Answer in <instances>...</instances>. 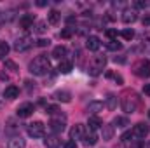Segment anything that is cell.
<instances>
[{
  "label": "cell",
  "mask_w": 150,
  "mask_h": 148,
  "mask_svg": "<svg viewBox=\"0 0 150 148\" xmlns=\"http://www.w3.org/2000/svg\"><path fill=\"white\" fill-rule=\"evenodd\" d=\"M30 73L32 75H37V77H42V75L49 73V70H51V63H49V59L45 58V56H37L32 63H30Z\"/></svg>",
  "instance_id": "obj_1"
},
{
  "label": "cell",
  "mask_w": 150,
  "mask_h": 148,
  "mask_svg": "<svg viewBox=\"0 0 150 148\" xmlns=\"http://www.w3.org/2000/svg\"><path fill=\"white\" fill-rule=\"evenodd\" d=\"M120 106H122V110L126 111V113L136 111V108H138V98H136V94H134V92H126V94L122 96Z\"/></svg>",
  "instance_id": "obj_2"
},
{
  "label": "cell",
  "mask_w": 150,
  "mask_h": 148,
  "mask_svg": "<svg viewBox=\"0 0 150 148\" xmlns=\"http://www.w3.org/2000/svg\"><path fill=\"white\" fill-rule=\"evenodd\" d=\"M133 73L140 78H149L150 77V61L149 59H142L133 66Z\"/></svg>",
  "instance_id": "obj_3"
},
{
  "label": "cell",
  "mask_w": 150,
  "mask_h": 148,
  "mask_svg": "<svg viewBox=\"0 0 150 148\" xmlns=\"http://www.w3.org/2000/svg\"><path fill=\"white\" fill-rule=\"evenodd\" d=\"M26 132H28V136H32V138H42V136L45 134V125H44L42 122H32V124H28Z\"/></svg>",
  "instance_id": "obj_4"
},
{
  "label": "cell",
  "mask_w": 150,
  "mask_h": 148,
  "mask_svg": "<svg viewBox=\"0 0 150 148\" xmlns=\"http://www.w3.org/2000/svg\"><path fill=\"white\" fill-rule=\"evenodd\" d=\"M32 45H33V38L28 37V35H23V37H19L14 42V49L18 52H25V51L32 49Z\"/></svg>",
  "instance_id": "obj_5"
},
{
  "label": "cell",
  "mask_w": 150,
  "mask_h": 148,
  "mask_svg": "<svg viewBox=\"0 0 150 148\" xmlns=\"http://www.w3.org/2000/svg\"><path fill=\"white\" fill-rule=\"evenodd\" d=\"M149 132H150V127L147 125V124H136V125L133 127V131H131L133 140H136V141H142Z\"/></svg>",
  "instance_id": "obj_6"
},
{
  "label": "cell",
  "mask_w": 150,
  "mask_h": 148,
  "mask_svg": "<svg viewBox=\"0 0 150 148\" xmlns=\"http://www.w3.org/2000/svg\"><path fill=\"white\" fill-rule=\"evenodd\" d=\"M105 65H107V58L105 56H96L94 58V61H93V66L89 68V73L91 75H100L101 73V70L105 68Z\"/></svg>",
  "instance_id": "obj_7"
},
{
  "label": "cell",
  "mask_w": 150,
  "mask_h": 148,
  "mask_svg": "<svg viewBox=\"0 0 150 148\" xmlns=\"http://www.w3.org/2000/svg\"><path fill=\"white\" fill-rule=\"evenodd\" d=\"M49 129L52 132H63L65 131V115H59V117H54L51 122H49Z\"/></svg>",
  "instance_id": "obj_8"
},
{
  "label": "cell",
  "mask_w": 150,
  "mask_h": 148,
  "mask_svg": "<svg viewBox=\"0 0 150 148\" xmlns=\"http://www.w3.org/2000/svg\"><path fill=\"white\" fill-rule=\"evenodd\" d=\"M84 134H86V129H84L82 124H75L74 127L70 129V140H72V141H75V140H82Z\"/></svg>",
  "instance_id": "obj_9"
},
{
  "label": "cell",
  "mask_w": 150,
  "mask_h": 148,
  "mask_svg": "<svg viewBox=\"0 0 150 148\" xmlns=\"http://www.w3.org/2000/svg\"><path fill=\"white\" fill-rule=\"evenodd\" d=\"M33 105L32 103H23L19 108H18V117L19 118H26V117H30L32 113H33Z\"/></svg>",
  "instance_id": "obj_10"
},
{
  "label": "cell",
  "mask_w": 150,
  "mask_h": 148,
  "mask_svg": "<svg viewBox=\"0 0 150 148\" xmlns=\"http://www.w3.org/2000/svg\"><path fill=\"white\" fill-rule=\"evenodd\" d=\"M138 19V12L134 11V9H126L124 12H122V21L126 23V25H131V23H134Z\"/></svg>",
  "instance_id": "obj_11"
},
{
  "label": "cell",
  "mask_w": 150,
  "mask_h": 148,
  "mask_svg": "<svg viewBox=\"0 0 150 148\" xmlns=\"http://www.w3.org/2000/svg\"><path fill=\"white\" fill-rule=\"evenodd\" d=\"M101 125H103V122H101V118L98 117V115H91L89 117V120H87V127H89V131H98V129H101Z\"/></svg>",
  "instance_id": "obj_12"
},
{
  "label": "cell",
  "mask_w": 150,
  "mask_h": 148,
  "mask_svg": "<svg viewBox=\"0 0 150 148\" xmlns=\"http://www.w3.org/2000/svg\"><path fill=\"white\" fill-rule=\"evenodd\" d=\"M113 132H115V125H110V124H103L101 125V136L105 141H110L113 138Z\"/></svg>",
  "instance_id": "obj_13"
},
{
  "label": "cell",
  "mask_w": 150,
  "mask_h": 148,
  "mask_svg": "<svg viewBox=\"0 0 150 148\" xmlns=\"http://www.w3.org/2000/svg\"><path fill=\"white\" fill-rule=\"evenodd\" d=\"M33 14H25V16H21L19 18V26L23 28V30H28V28H32L33 26Z\"/></svg>",
  "instance_id": "obj_14"
},
{
  "label": "cell",
  "mask_w": 150,
  "mask_h": 148,
  "mask_svg": "<svg viewBox=\"0 0 150 148\" xmlns=\"http://www.w3.org/2000/svg\"><path fill=\"white\" fill-rule=\"evenodd\" d=\"M82 143H84L86 147H94V145L98 143V136H96V132H94V131H89L87 134H84Z\"/></svg>",
  "instance_id": "obj_15"
},
{
  "label": "cell",
  "mask_w": 150,
  "mask_h": 148,
  "mask_svg": "<svg viewBox=\"0 0 150 148\" xmlns=\"http://www.w3.org/2000/svg\"><path fill=\"white\" fill-rule=\"evenodd\" d=\"M100 45H101V42H100V38L96 37V35H89L87 40H86V47H87L89 51H98Z\"/></svg>",
  "instance_id": "obj_16"
},
{
  "label": "cell",
  "mask_w": 150,
  "mask_h": 148,
  "mask_svg": "<svg viewBox=\"0 0 150 148\" xmlns=\"http://www.w3.org/2000/svg\"><path fill=\"white\" fill-rule=\"evenodd\" d=\"M52 98H54L56 101H61V103H70L72 94H70L68 91H56V92L52 94Z\"/></svg>",
  "instance_id": "obj_17"
},
{
  "label": "cell",
  "mask_w": 150,
  "mask_h": 148,
  "mask_svg": "<svg viewBox=\"0 0 150 148\" xmlns=\"http://www.w3.org/2000/svg\"><path fill=\"white\" fill-rule=\"evenodd\" d=\"M103 101H98V99H94V101H91L89 105H87V111L89 113H93V115H96V113H100V111H103Z\"/></svg>",
  "instance_id": "obj_18"
},
{
  "label": "cell",
  "mask_w": 150,
  "mask_h": 148,
  "mask_svg": "<svg viewBox=\"0 0 150 148\" xmlns=\"http://www.w3.org/2000/svg\"><path fill=\"white\" fill-rule=\"evenodd\" d=\"M67 47L65 45H56L54 49H52V58H56V59H59V61H63L65 59V56H67Z\"/></svg>",
  "instance_id": "obj_19"
},
{
  "label": "cell",
  "mask_w": 150,
  "mask_h": 148,
  "mask_svg": "<svg viewBox=\"0 0 150 148\" xmlns=\"http://www.w3.org/2000/svg\"><path fill=\"white\" fill-rule=\"evenodd\" d=\"M19 96V89L16 87V85H9V87H5V91H4V98H7V99H16Z\"/></svg>",
  "instance_id": "obj_20"
},
{
  "label": "cell",
  "mask_w": 150,
  "mask_h": 148,
  "mask_svg": "<svg viewBox=\"0 0 150 148\" xmlns=\"http://www.w3.org/2000/svg\"><path fill=\"white\" fill-rule=\"evenodd\" d=\"M44 143H45V147L47 148H59L61 140H59L58 136H47V138L44 140Z\"/></svg>",
  "instance_id": "obj_21"
},
{
  "label": "cell",
  "mask_w": 150,
  "mask_h": 148,
  "mask_svg": "<svg viewBox=\"0 0 150 148\" xmlns=\"http://www.w3.org/2000/svg\"><path fill=\"white\" fill-rule=\"evenodd\" d=\"M72 68H74L72 61L63 59V61L59 63V66H58V72H59V73H70V72H72Z\"/></svg>",
  "instance_id": "obj_22"
},
{
  "label": "cell",
  "mask_w": 150,
  "mask_h": 148,
  "mask_svg": "<svg viewBox=\"0 0 150 148\" xmlns=\"http://www.w3.org/2000/svg\"><path fill=\"white\" fill-rule=\"evenodd\" d=\"M45 113L54 118V117H59V115H61V108L56 106V105H47V106H45Z\"/></svg>",
  "instance_id": "obj_23"
},
{
  "label": "cell",
  "mask_w": 150,
  "mask_h": 148,
  "mask_svg": "<svg viewBox=\"0 0 150 148\" xmlns=\"http://www.w3.org/2000/svg\"><path fill=\"white\" fill-rule=\"evenodd\" d=\"M59 19H61V14H59L58 11H51V12L47 14V21H49L51 25H58Z\"/></svg>",
  "instance_id": "obj_24"
},
{
  "label": "cell",
  "mask_w": 150,
  "mask_h": 148,
  "mask_svg": "<svg viewBox=\"0 0 150 148\" xmlns=\"http://www.w3.org/2000/svg\"><path fill=\"white\" fill-rule=\"evenodd\" d=\"M25 147H26V143H25L23 138H12L9 141V148H25Z\"/></svg>",
  "instance_id": "obj_25"
},
{
  "label": "cell",
  "mask_w": 150,
  "mask_h": 148,
  "mask_svg": "<svg viewBox=\"0 0 150 148\" xmlns=\"http://www.w3.org/2000/svg\"><path fill=\"white\" fill-rule=\"evenodd\" d=\"M105 106H107L108 110H115V108H117V98H115L113 94H108V96H107Z\"/></svg>",
  "instance_id": "obj_26"
},
{
  "label": "cell",
  "mask_w": 150,
  "mask_h": 148,
  "mask_svg": "<svg viewBox=\"0 0 150 148\" xmlns=\"http://www.w3.org/2000/svg\"><path fill=\"white\" fill-rule=\"evenodd\" d=\"M113 124H115L117 127H127V125H129V120H127V117H115Z\"/></svg>",
  "instance_id": "obj_27"
},
{
  "label": "cell",
  "mask_w": 150,
  "mask_h": 148,
  "mask_svg": "<svg viewBox=\"0 0 150 148\" xmlns=\"http://www.w3.org/2000/svg\"><path fill=\"white\" fill-rule=\"evenodd\" d=\"M107 49L108 51H120L122 49V44L117 42V40H110V42H107Z\"/></svg>",
  "instance_id": "obj_28"
},
{
  "label": "cell",
  "mask_w": 150,
  "mask_h": 148,
  "mask_svg": "<svg viewBox=\"0 0 150 148\" xmlns=\"http://www.w3.org/2000/svg\"><path fill=\"white\" fill-rule=\"evenodd\" d=\"M7 54H9V44L4 42V40H0V59H4Z\"/></svg>",
  "instance_id": "obj_29"
},
{
  "label": "cell",
  "mask_w": 150,
  "mask_h": 148,
  "mask_svg": "<svg viewBox=\"0 0 150 148\" xmlns=\"http://www.w3.org/2000/svg\"><path fill=\"white\" fill-rule=\"evenodd\" d=\"M4 66H5V68H7L9 72H12V73H16V72H18V65H16L14 61H11V59H5Z\"/></svg>",
  "instance_id": "obj_30"
},
{
  "label": "cell",
  "mask_w": 150,
  "mask_h": 148,
  "mask_svg": "<svg viewBox=\"0 0 150 148\" xmlns=\"http://www.w3.org/2000/svg\"><path fill=\"white\" fill-rule=\"evenodd\" d=\"M35 32L40 33V35L45 33V32H47V23H45V21H38L37 25H35Z\"/></svg>",
  "instance_id": "obj_31"
},
{
  "label": "cell",
  "mask_w": 150,
  "mask_h": 148,
  "mask_svg": "<svg viewBox=\"0 0 150 148\" xmlns=\"http://www.w3.org/2000/svg\"><path fill=\"white\" fill-rule=\"evenodd\" d=\"M107 77H108V78H113V80H115V82H117L119 85H122V84H124V78H122V77H120L119 73H112V72H107Z\"/></svg>",
  "instance_id": "obj_32"
},
{
  "label": "cell",
  "mask_w": 150,
  "mask_h": 148,
  "mask_svg": "<svg viewBox=\"0 0 150 148\" xmlns=\"http://www.w3.org/2000/svg\"><path fill=\"white\" fill-rule=\"evenodd\" d=\"M120 35H122L124 40H133V38H134V32L127 28V30H122V32H120Z\"/></svg>",
  "instance_id": "obj_33"
},
{
  "label": "cell",
  "mask_w": 150,
  "mask_h": 148,
  "mask_svg": "<svg viewBox=\"0 0 150 148\" xmlns=\"http://www.w3.org/2000/svg\"><path fill=\"white\" fill-rule=\"evenodd\" d=\"M72 35H74V30H72V28H65V30H61V33H59L61 38H72Z\"/></svg>",
  "instance_id": "obj_34"
},
{
  "label": "cell",
  "mask_w": 150,
  "mask_h": 148,
  "mask_svg": "<svg viewBox=\"0 0 150 148\" xmlns=\"http://www.w3.org/2000/svg\"><path fill=\"white\" fill-rule=\"evenodd\" d=\"M140 40H142V44H150V32H143L140 35Z\"/></svg>",
  "instance_id": "obj_35"
},
{
  "label": "cell",
  "mask_w": 150,
  "mask_h": 148,
  "mask_svg": "<svg viewBox=\"0 0 150 148\" xmlns=\"http://www.w3.org/2000/svg\"><path fill=\"white\" fill-rule=\"evenodd\" d=\"M49 44H51V40H49V38H40V40H37L38 47H47Z\"/></svg>",
  "instance_id": "obj_36"
},
{
  "label": "cell",
  "mask_w": 150,
  "mask_h": 148,
  "mask_svg": "<svg viewBox=\"0 0 150 148\" xmlns=\"http://www.w3.org/2000/svg\"><path fill=\"white\" fill-rule=\"evenodd\" d=\"M134 7H136V9H145V7H147V2H143V0H136V2H134Z\"/></svg>",
  "instance_id": "obj_37"
},
{
  "label": "cell",
  "mask_w": 150,
  "mask_h": 148,
  "mask_svg": "<svg viewBox=\"0 0 150 148\" xmlns=\"http://www.w3.org/2000/svg\"><path fill=\"white\" fill-rule=\"evenodd\" d=\"M117 35H119V33H117V30H107V37H110L112 40H115Z\"/></svg>",
  "instance_id": "obj_38"
},
{
  "label": "cell",
  "mask_w": 150,
  "mask_h": 148,
  "mask_svg": "<svg viewBox=\"0 0 150 148\" xmlns=\"http://www.w3.org/2000/svg\"><path fill=\"white\" fill-rule=\"evenodd\" d=\"M65 148H77V143L70 140V141H67V143H65Z\"/></svg>",
  "instance_id": "obj_39"
},
{
  "label": "cell",
  "mask_w": 150,
  "mask_h": 148,
  "mask_svg": "<svg viewBox=\"0 0 150 148\" xmlns=\"http://www.w3.org/2000/svg\"><path fill=\"white\" fill-rule=\"evenodd\" d=\"M142 23H143V26H150V16H145Z\"/></svg>",
  "instance_id": "obj_40"
},
{
  "label": "cell",
  "mask_w": 150,
  "mask_h": 148,
  "mask_svg": "<svg viewBox=\"0 0 150 148\" xmlns=\"http://www.w3.org/2000/svg\"><path fill=\"white\" fill-rule=\"evenodd\" d=\"M143 92H145L147 96H150V84H145V87H143Z\"/></svg>",
  "instance_id": "obj_41"
},
{
  "label": "cell",
  "mask_w": 150,
  "mask_h": 148,
  "mask_svg": "<svg viewBox=\"0 0 150 148\" xmlns=\"http://www.w3.org/2000/svg\"><path fill=\"white\" fill-rule=\"evenodd\" d=\"M113 61H115V63H126V58H117V56H115Z\"/></svg>",
  "instance_id": "obj_42"
},
{
  "label": "cell",
  "mask_w": 150,
  "mask_h": 148,
  "mask_svg": "<svg viewBox=\"0 0 150 148\" xmlns=\"http://www.w3.org/2000/svg\"><path fill=\"white\" fill-rule=\"evenodd\" d=\"M37 5H38V7H45V5H47V2H45V0H38Z\"/></svg>",
  "instance_id": "obj_43"
},
{
  "label": "cell",
  "mask_w": 150,
  "mask_h": 148,
  "mask_svg": "<svg viewBox=\"0 0 150 148\" xmlns=\"http://www.w3.org/2000/svg\"><path fill=\"white\" fill-rule=\"evenodd\" d=\"M149 118H150V111H149Z\"/></svg>",
  "instance_id": "obj_44"
},
{
  "label": "cell",
  "mask_w": 150,
  "mask_h": 148,
  "mask_svg": "<svg viewBox=\"0 0 150 148\" xmlns=\"http://www.w3.org/2000/svg\"><path fill=\"white\" fill-rule=\"evenodd\" d=\"M149 148H150V143H149Z\"/></svg>",
  "instance_id": "obj_45"
}]
</instances>
